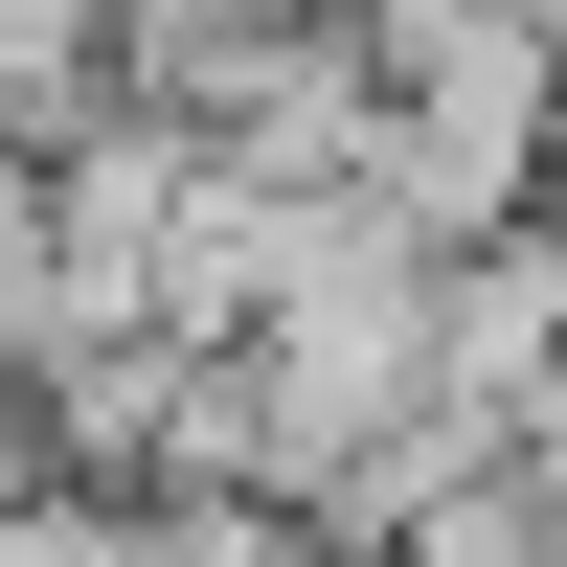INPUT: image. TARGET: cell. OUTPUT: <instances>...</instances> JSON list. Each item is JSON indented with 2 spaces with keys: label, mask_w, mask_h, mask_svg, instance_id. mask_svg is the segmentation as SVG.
I'll return each mask as SVG.
<instances>
[{
  "label": "cell",
  "mask_w": 567,
  "mask_h": 567,
  "mask_svg": "<svg viewBox=\"0 0 567 567\" xmlns=\"http://www.w3.org/2000/svg\"><path fill=\"white\" fill-rule=\"evenodd\" d=\"M318 45H341V0H114V114L205 159V136H250L272 91L318 69Z\"/></svg>",
  "instance_id": "cell-1"
},
{
  "label": "cell",
  "mask_w": 567,
  "mask_h": 567,
  "mask_svg": "<svg viewBox=\"0 0 567 567\" xmlns=\"http://www.w3.org/2000/svg\"><path fill=\"white\" fill-rule=\"evenodd\" d=\"M114 114V0H0V159H69Z\"/></svg>",
  "instance_id": "cell-2"
}]
</instances>
